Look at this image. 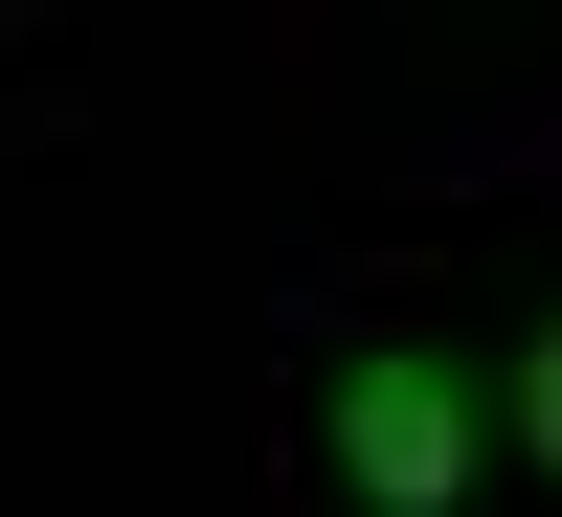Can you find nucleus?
<instances>
[{
	"mask_svg": "<svg viewBox=\"0 0 562 517\" xmlns=\"http://www.w3.org/2000/svg\"><path fill=\"white\" fill-rule=\"evenodd\" d=\"M473 405H495V450H518V473L562 495V293L518 315V360H495V383H473Z\"/></svg>",
	"mask_w": 562,
	"mask_h": 517,
	"instance_id": "2",
	"label": "nucleus"
},
{
	"mask_svg": "<svg viewBox=\"0 0 562 517\" xmlns=\"http://www.w3.org/2000/svg\"><path fill=\"white\" fill-rule=\"evenodd\" d=\"M315 473H338V517H473V473H495V405H473V360H428V338H360L338 383H315Z\"/></svg>",
	"mask_w": 562,
	"mask_h": 517,
	"instance_id": "1",
	"label": "nucleus"
}]
</instances>
